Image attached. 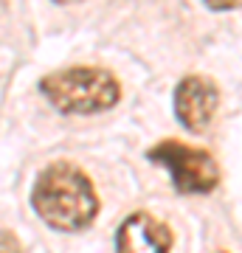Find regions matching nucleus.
<instances>
[{
  "label": "nucleus",
  "mask_w": 242,
  "mask_h": 253,
  "mask_svg": "<svg viewBox=\"0 0 242 253\" xmlns=\"http://www.w3.org/2000/svg\"><path fill=\"white\" fill-rule=\"evenodd\" d=\"M31 206L56 231H79L99 214V200L88 174L73 163L48 166L34 183Z\"/></svg>",
  "instance_id": "obj_1"
},
{
  "label": "nucleus",
  "mask_w": 242,
  "mask_h": 253,
  "mask_svg": "<svg viewBox=\"0 0 242 253\" xmlns=\"http://www.w3.org/2000/svg\"><path fill=\"white\" fill-rule=\"evenodd\" d=\"M217 101H220V96H217L214 82L203 79V76H186L178 84V90H175L178 121L186 129H192V132L206 129L217 110Z\"/></svg>",
  "instance_id": "obj_4"
},
{
  "label": "nucleus",
  "mask_w": 242,
  "mask_h": 253,
  "mask_svg": "<svg viewBox=\"0 0 242 253\" xmlns=\"http://www.w3.org/2000/svg\"><path fill=\"white\" fill-rule=\"evenodd\" d=\"M40 87L59 113H99L121 96L116 76L101 68H65L45 76Z\"/></svg>",
  "instance_id": "obj_2"
},
{
  "label": "nucleus",
  "mask_w": 242,
  "mask_h": 253,
  "mask_svg": "<svg viewBox=\"0 0 242 253\" xmlns=\"http://www.w3.org/2000/svg\"><path fill=\"white\" fill-rule=\"evenodd\" d=\"M149 161L161 163L172 172L175 189L183 194H203L211 191L220 180L214 158L206 149H194V146H183L178 141H163V144L149 149Z\"/></svg>",
  "instance_id": "obj_3"
},
{
  "label": "nucleus",
  "mask_w": 242,
  "mask_h": 253,
  "mask_svg": "<svg viewBox=\"0 0 242 253\" xmlns=\"http://www.w3.org/2000/svg\"><path fill=\"white\" fill-rule=\"evenodd\" d=\"M169 245V228L149 214L127 217L116 234V253H166Z\"/></svg>",
  "instance_id": "obj_5"
}]
</instances>
